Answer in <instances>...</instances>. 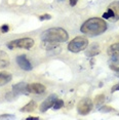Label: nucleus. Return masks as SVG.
<instances>
[{
    "label": "nucleus",
    "mask_w": 119,
    "mask_h": 120,
    "mask_svg": "<svg viewBox=\"0 0 119 120\" xmlns=\"http://www.w3.org/2000/svg\"><path fill=\"white\" fill-rule=\"evenodd\" d=\"M107 30V23L101 18H91L82 24L80 31L87 36H99Z\"/></svg>",
    "instance_id": "f257e3e1"
},
{
    "label": "nucleus",
    "mask_w": 119,
    "mask_h": 120,
    "mask_svg": "<svg viewBox=\"0 0 119 120\" xmlns=\"http://www.w3.org/2000/svg\"><path fill=\"white\" fill-rule=\"evenodd\" d=\"M40 38L43 42H49V43H59L65 42L69 39V34L63 28H49L45 30L43 33L40 35Z\"/></svg>",
    "instance_id": "f03ea898"
},
{
    "label": "nucleus",
    "mask_w": 119,
    "mask_h": 120,
    "mask_svg": "<svg viewBox=\"0 0 119 120\" xmlns=\"http://www.w3.org/2000/svg\"><path fill=\"white\" fill-rule=\"evenodd\" d=\"M88 46V39L83 36H77L72 39L68 44V49L71 52H80V51L86 49Z\"/></svg>",
    "instance_id": "7ed1b4c3"
},
{
    "label": "nucleus",
    "mask_w": 119,
    "mask_h": 120,
    "mask_svg": "<svg viewBox=\"0 0 119 120\" xmlns=\"http://www.w3.org/2000/svg\"><path fill=\"white\" fill-rule=\"evenodd\" d=\"M34 45V40L30 37L25 38H20V39L12 40L7 43V47L9 49H13V48H25V49H30L33 47Z\"/></svg>",
    "instance_id": "20e7f679"
},
{
    "label": "nucleus",
    "mask_w": 119,
    "mask_h": 120,
    "mask_svg": "<svg viewBox=\"0 0 119 120\" xmlns=\"http://www.w3.org/2000/svg\"><path fill=\"white\" fill-rule=\"evenodd\" d=\"M93 101L89 98H84L77 104V111L80 115H87L93 109Z\"/></svg>",
    "instance_id": "39448f33"
},
{
    "label": "nucleus",
    "mask_w": 119,
    "mask_h": 120,
    "mask_svg": "<svg viewBox=\"0 0 119 120\" xmlns=\"http://www.w3.org/2000/svg\"><path fill=\"white\" fill-rule=\"evenodd\" d=\"M17 64L19 65V67L21 69L25 70V71H31L32 70V65L30 61L27 59V56L25 54H21V56H17Z\"/></svg>",
    "instance_id": "423d86ee"
},
{
    "label": "nucleus",
    "mask_w": 119,
    "mask_h": 120,
    "mask_svg": "<svg viewBox=\"0 0 119 120\" xmlns=\"http://www.w3.org/2000/svg\"><path fill=\"white\" fill-rule=\"evenodd\" d=\"M56 99H58L56 94H50L49 97H48L47 99L44 101V102L41 103V105H40V107H39L40 112H46L48 109H50V108L53 106V104H55V102L56 101Z\"/></svg>",
    "instance_id": "0eeeda50"
},
{
    "label": "nucleus",
    "mask_w": 119,
    "mask_h": 120,
    "mask_svg": "<svg viewBox=\"0 0 119 120\" xmlns=\"http://www.w3.org/2000/svg\"><path fill=\"white\" fill-rule=\"evenodd\" d=\"M12 92L15 95H20V94H28V84L25 82H20L18 84H15L12 86Z\"/></svg>",
    "instance_id": "6e6552de"
},
{
    "label": "nucleus",
    "mask_w": 119,
    "mask_h": 120,
    "mask_svg": "<svg viewBox=\"0 0 119 120\" xmlns=\"http://www.w3.org/2000/svg\"><path fill=\"white\" fill-rule=\"evenodd\" d=\"M45 90H46V87L41 83H30V84H28V91L31 92V94H41Z\"/></svg>",
    "instance_id": "1a4fd4ad"
},
{
    "label": "nucleus",
    "mask_w": 119,
    "mask_h": 120,
    "mask_svg": "<svg viewBox=\"0 0 119 120\" xmlns=\"http://www.w3.org/2000/svg\"><path fill=\"white\" fill-rule=\"evenodd\" d=\"M9 65V56L5 51L0 50V69H4Z\"/></svg>",
    "instance_id": "9d476101"
},
{
    "label": "nucleus",
    "mask_w": 119,
    "mask_h": 120,
    "mask_svg": "<svg viewBox=\"0 0 119 120\" xmlns=\"http://www.w3.org/2000/svg\"><path fill=\"white\" fill-rule=\"evenodd\" d=\"M100 53V48H99V44L98 43H93L90 45V47H88V49L86 50L85 54L87 56H93Z\"/></svg>",
    "instance_id": "9b49d317"
},
{
    "label": "nucleus",
    "mask_w": 119,
    "mask_h": 120,
    "mask_svg": "<svg viewBox=\"0 0 119 120\" xmlns=\"http://www.w3.org/2000/svg\"><path fill=\"white\" fill-rule=\"evenodd\" d=\"M11 78H12V76H11V74H9V73L0 72V86H3L8 82H10Z\"/></svg>",
    "instance_id": "f8f14e48"
},
{
    "label": "nucleus",
    "mask_w": 119,
    "mask_h": 120,
    "mask_svg": "<svg viewBox=\"0 0 119 120\" xmlns=\"http://www.w3.org/2000/svg\"><path fill=\"white\" fill-rule=\"evenodd\" d=\"M107 52L111 56H119V42L118 43H114V44H112L111 46H109V48L107 49Z\"/></svg>",
    "instance_id": "ddd939ff"
},
{
    "label": "nucleus",
    "mask_w": 119,
    "mask_h": 120,
    "mask_svg": "<svg viewBox=\"0 0 119 120\" xmlns=\"http://www.w3.org/2000/svg\"><path fill=\"white\" fill-rule=\"evenodd\" d=\"M109 8H111L114 12V20L117 21L119 20V1H115V2H112L110 5H109Z\"/></svg>",
    "instance_id": "4468645a"
},
{
    "label": "nucleus",
    "mask_w": 119,
    "mask_h": 120,
    "mask_svg": "<svg viewBox=\"0 0 119 120\" xmlns=\"http://www.w3.org/2000/svg\"><path fill=\"white\" fill-rule=\"evenodd\" d=\"M35 108H36V103L34 101H30L27 105H25L21 109V111L22 112H33L35 110Z\"/></svg>",
    "instance_id": "2eb2a0df"
},
{
    "label": "nucleus",
    "mask_w": 119,
    "mask_h": 120,
    "mask_svg": "<svg viewBox=\"0 0 119 120\" xmlns=\"http://www.w3.org/2000/svg\"><path fill=\"white\" fill-rule=\"evenodd\" d=\"M111 63H112V64L110 65V68L112 70L116 71L119 68V56H111Z\"/></svg>",
    "instance_id": "dca6fc26"
},
{
    "label": "nucleus",
    "mask_w": 119,
    "mask_h": 120,
    "mask_svg": "<svg viewBox=\"0 0 119 120\" xmlns=\"http://www.w3.org/2000/svg\"><path fill=\"white\" fill-rule=\"evenodd\" d=\"M104 103H105V94H98L93 100V104L96 106H102Z\"/></svg>",
    "instance_id": "f3484780"
},
{
    "label": "nucleus",
    "mask_w": 119,
    "mask_h": 120,
    "mask_svg": "<svg viewBox=\"0 0 119 120\" xmlns=\"http://www.w3.org/2000/svg\"><path fill=\"white\" fill-rule=\"evenodd\" d=\"M62 107H64V101L56 99V101L55 102V104H53V106H52V108L55 109V110H59V109H61Z\"/></svg>",
    "instance_id": "a211bd4d"
},
{
    "label": "nucleus",
    "mask_w": 119,
    "mask_h": 120,
    "mask_svg": "<svg viewBox=\"0 0 119 120\" xmlns=\"http://www.w3.org/2000/svg\"><path fill=\"white\" fill-rule=\"evenodd\" d=\"M50 19H51V15H48V13H45V15H40V17H39V20H40V21L50 20Z\"/></svg>",
    "instance_id": "6ab92c4d"
},
{
    "label": "nucleus",
    "mask_w": 119,
    "mask_h": 120,
    "mask_svg": "<svg viewBox=\"0 0 119 120\" xmlns=\"http://www.w3.org/2000/svg\"><path fill=\"white\" fill-rule=\"evenodd\" d=\"M100 111H102V112H109V111H114V109L111 108V107H108V106H104V107L100 108Z\"/></svg>",
    "instance_id": "aec40b11"
},
{
    "label": "nucleus",
    "mask_w": 119,
    "mask_h": 120,
    "mask_svg": "<svg viewBox=\"0 0 119 120\" xmlns=\"http://www.w3.org/2000/svg\"><path fill=\"white\" fill-rule=\"evenodd\" d=\"M8 30H9V27L7 25H3L1 27V32L2 33H6V32H8Z\"/></svg>",
    "instance_id": "412c9836"
},
{
    "label": "nucleus",
    "mask_w": 119,
    "mask_h": 120,
    "mask_svg": "<svg viewBox=\"0 0 119 120\" xmlns=\"http://www.w3.org/2000/svg\"><path fill=\"white\" fill-rule=\"evenodd\" d=\"M6 118H15V115L5 114V115H1V116H0V119H6Z\"/></svg>",
    "instance_id": "4be33fe9"
},
{
    "label": "nucleus",
    "mask_w": 119,
    "mask_h": 120,
    "mask_svg": "<svg viewBox=\"0 0 119 120\" xmlns=\"http://www.w3.org/2000/svg\"><path fill=\"white\" fill-rule=\"evenodd\" d=\"M77 2H78V0H69V3L71 6H75L77 4Z\"/></svg>",
    "instance_id": "5701e85b"
},
{
    "label": "nucleus",
    "mask_w": 119,
    "mask_h": 120,
    "mask_svg": "<svg viewBox=\"0 0 119 120\" xmlns=\"http://www.w3.org/2000/svg\"><path fill=\"white\" fill-rule=\"evenodd\" d=\"M116 90H119V83L116 84V85H114V86L112 87V89H111V91H112V92H114Z\"/></svg>",
    "instance_id": "b1692460"
},
{
    "label": "nucleus",
    "mask_w": 119,
    "mask_h": 120,
    "mask_svg": "<svg viewBox=\"0 0 119 120\" xmlns=\"http://www.w3.org/2000/svg\"><path fill=\"white\" fill-rule=\"evenodd\" d=\"M103 18L104 19H111V15H110V13L107 11V12H105L104 15H103Z\"/></svg>",
    "instance_id": "393cba45"
},
{
    "label": "nucleus",
    "mask_w": 119,
    "mask_h": 120,
    "mask_svg": "<svg viewBox=\"0 0 119 120\" xmlns=\"http://www.w3.org/2000/svg\"><path fill=\"white\" fill-rule=\"evenodd\" d=\"M27 119H33V120H35V119H39V117H34V116H29Z\"/></svg>",
    "instance_id": "a878e982"
},
{
    "label": "nucleus",
    "mask_w": 119,
    "mask_h": 120,
    "mask_svg": "<svg viewBox=\"0 0 119 120\" xmlns=\"http://www.w3.org/2000/svg\"><path fill=\"white\" fill-rule=\"evenodd\" d=\"M115 72H116V76H117V77H119V68L115 71Z\"/></svg>",
    "instance_id": "bb28decb"
}]
</instances>
